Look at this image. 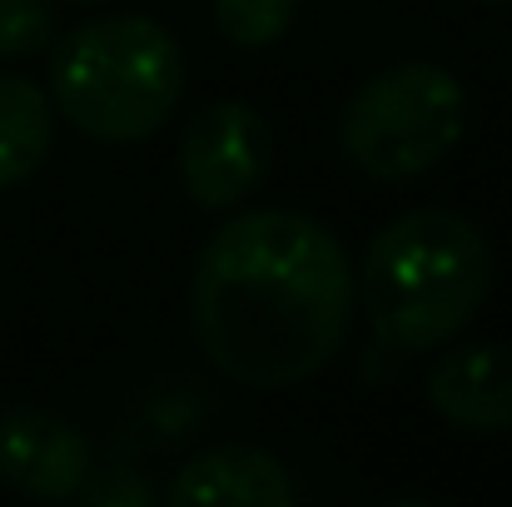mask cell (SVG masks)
<instances>
[{"instance_id": "2", "label": "cell", "mask_w": 512, "mask_h": 507, "mask_svg": "<svg viewBox=\"0 0 512 507\" xmlns=\"http://www.w3.org/2000/svg\"><path fill=\"white\" fill-rule=\"evenodd\" d=\"M373 338L393 353H428L463 334L493 294L483 229L443 204L388 219L353 269Z\"/></svg>"}, {"instance_id": "11", "label": "cell", "mask_w": 512, "mask_h": 507, "mask_svg": "<svg viewBox=\"0 0 512 507\" xmlns=\"http://www.w3.org/2000/svg\"><path fill=\"white\" fill-rule=\"evenodd\" d=\"M55 40L50 0H0V60L35 55Z\"/></svg>"}, {"instance_id": "3", "label": "cell", "mask_w": 512, "mask_h": 507, "mask_svg": "<svg viewBox=\"0 0 512 507\" xmlns=\"http://www.w3.org/2000/svg\"><path fill=\"white\" fill-rule=\"evenodd\" d=\"M184 100V55L150 15H105L65 30L50 55V105L90 140L160 135Z\"/></svg>"}, {"instance_id": "7", "label": "cell", "mask_w": 512, "mask_h": 507, "mask_svg": "<svg viewBox=\"0 0 512 507\" xmlns=\"http://www.w3.org/2000/svg\"><path fill=\"white\" fill-rule=\"evenodd\" d=\"M428 403L458 433H512V348L463 343L438 353V363L428 368Z\"/></svg>"}, {"instance_id": "6", "label": "cell", "mask_w": 512, "mask_h": 507, "mask_svg": "<svg viewBox=\"0 0 512 507\" xmlns=\"http://www.w3.org/2000/svg\"><path fill=\"white\" fill-rule=\"evenodd\" d=\"M95 473V453L80 428L45 408H10L0 413V483L15 498L65 503Z\"/></svg>"}, {"instance_id": "5", "label": "cell", "mask_w": 512, "mask_h": 507, "mask_svg": "<svg viewBox=\"0 0 512 507\" xmlns=\"http://www.w3.org/2000/svg\"><path fill=\"white\" fill-rule=\"evenodd\" d=\"M269 155H274L269 120L249 100H214L194 110L179 140V179L189 204L204 214L244 204L264 184Z\"/></svg>"}, {"instance_id": "12", "label": "cell", "mask_w": 512, "mask_h": 507, "mask_svg": "<svg viewBox=\"0 0 512 507\" xmlns=\"http://www.w3.org/2000/svg\"><path fill=\"white\" fill-rule=\"evenodd\" d=\"M75 498H85L90 507H150L155 503V488H150L140 473H130V468H110V473L95 478V483L85 478Z\"/></svg>"}, {"instance_id": "1", "label": "cell", "mask_w": 512, "mask_h": 507, "mask_svg": "<svg viewBox=\"0 0 512 507\" xmlns=\"http://www.w3.org/2000/svg\"><path fill=\"white\" fill-rule=\"evenodd\" d=\"M358 284L343 239L294 209L224 219L194 259L189 324L204 358L244 388H294L339 358Z\"/></svg>"}, {"instance_id": "4", "label": "cell", "mask_w": 512, "mask_h": 507, "mask_svg": "<svg viewBox=\"0 0 512 507\" xmlns=\"http://www.w3.org/2000/svg\"><path fill=\"white\" fill-rule=\"evenodd\" d=\"M468 95L453 70L433 60H403L368 75L339 115V145L348 165L368 179L398 184L448 160L463 140Z\"/></svg>"}, {"instance_id": "8", "label": "cell", "mask_w": 512, "mask_h": 507, "mask_svg": "<svg viewBox=\"0 0 512 507\" xmlns=\"http://www.w3.org/2000/svg\"><path fill=\"white\" fill-rule=\"evenodd\" d=\"M174 507H294V478L289 468L254 448V443H219L194 453L174 473L170 493Z\"/></svg>"}, {"instance_id": "13", "label": "cell", "mask_w": 512, "mask_h": 507, "mask_svg": "<svg viewBox=\"0 0 512 507\" xmlns=\"http://www.w3.org/2000/svg\"><path fill=\"white\" fill-rule=\"evenodd\" d=\"M483 5H512V0H483Z\"/></svg>"}, {"instance_id": "14", "label": "cell", "mask_w": 512, "mask_h": 507, "mask_svg": "<svg viewBox=\"0 0 512 507\" xmlns=\"http://www.w3.org/2000/svg\"><path fill=\"white\" fill-rule=\"evenodd\" d=\"M80 5H90V0H80Z\"/></svg>"}, {"instance_id": "10", "label": "cell", "mask_w": 512, "mask_h": 507, "mask_svg": "<svg viewBox=\"0 0 512 507\" xmlns=\"http://www.w3.org/2000/svg\"><path fill=\"white\" fill-rule=\"evenodd\" d=\"M299 20V0H214V25L239 50H264L284 40Z\"/></svg>"}, {"instance_id": "9", "label": "cell", "mask_w": 512, "mask_h": 507, "mask_svg": "<svg viewBox=\"0 0 512 507\" xmlns=\"http://www.w3.org/2000/svg\"><path fill=\"white\" fill-rule=\"evenodd\" d=\"M55 145V105L25 75H0V194L20 189L50 160Z\"/></svg>"}]
</instances>
